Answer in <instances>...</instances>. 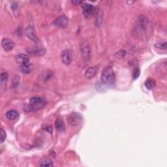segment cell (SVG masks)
Wrapping results in <instances>:
<instances>
[{
    "mask_svg": "<svg viewBox=\"0 0 167 167\" xmlns=\"http://www.w3.org/2000/svg\"><path fill=\"white\" fill-rule=\"evenodd\" d=\"M47 101L41 97H33L30 99V104L24 106V111L30 112L39 110L46 105Z\"/></svg>",
    "mask_w": 167,
    "mask_h": 167,
    "instance_id": "cell-1",
    "label": "cell"
},
{
    "mask_svg": "<svg viewBox=\"0 0 167 167\" xmlns=\"http://www.w3.org/2000/svg\"><path fill=\"white\" fill-rule=\"evenodd\" d=\"M115 73L111 67L104 68L102 72L101 82L104 85L109 87H113L115 84Z\"/></svg>",
    "mask_w": 167,
    "mask_h": 167,
    "instance_id": "cell-2",
    "label": "cell"
},
{
    "mask_svg": "<svg viewBox=\"0 0 167 167\" xmlns=\"http://www.w3.org/2000/svg\"><path fill=\"white\" fill-rule=\"evenodd\" d=\"M82 120V116L80 114L77 112L72 113L67 118L68 122L73 126H78L80 125Z\"/></svg>",
    "mask_w": 167,
    "mask_h": 167,
    "instance_id": "cell-3",
    "label": "cell"
},
{
    "mask_svg": "<svg viewBox=\"0 0 167 167\" xmlns=\"http://www.w3.org/2000/svg\"><path fill=\"white\" fill-rule=\"evenodd\" d=\"M81 55L85 61H87L89 60L91 57V51L89 44L86 42H83L80 46Z\"/></svg>",
    "mask_w": 167,
    "mask_h": 167,
    "instance_id": "cell-4",
    "label": "cell"
},
{
    "mask_svg": "<svg viewBox=\"0 0 167 167\" xmlns=\"http://www.w3.org/2000/svg\"><path fill=\"white\" fill-rule=\"evenodd\" d=\"M84 16L86 18H90L97 12L96 8L93 6L92 5L89 4H84L82 6Z\"/></svg>",
    "mask_w": 167,
    "mask_h": 167,
    "instance_id": "cell-5",
    "label": "cell"
},
{
    "mask_svg": "<svg viewBox=\"0 0 167 167\" xmlns=\"http://www.w3.org/2000/svg\"><path fill=\"white\" fill-rule=\"evenodd\" d=\"M61 61L63 64L69 66L73 61V52L69 49L63 50L61 53Z\"/></svg>",
    "mask_w": 167,
    "mask_h": 167,
    "instance_id": "cell-6",
    "label": "cell"
},
{
    "mask_svg": "<svg viewBox=\"0 0 167 167\" xmlns=\"http://www.w3.org/2000/svg\"><path fill=\"white\" fill-rule=\"evenodd\" d=\"M1 47L4 50L7 52L11 51L15 47V42L10 39L4 38L1 41Z\"/></svg>",
    "mask_w": 167,
    "mask_h": 167,
    "instance_id": "cell-7",
    "label": "cell"
},
{
    "mask_svg": "<svg viewBox=\"0 0 167 167\" xmlns=\"http://www.w3.org/2000/svg\"><path fill=\"white\" fill-rule=\"evenodd\" d=\"M68 23H69V20H68V18L65 15H61L58 17V18L56 19L54 22V24L56 26L62 28L66 27L68 25Z\"/></svg>",
    "mask_w": 167,
    "mask_h": 167,
    "instance_id": "cell-8",
    "label": "cell"
},
{
    "mask_svg": "<svg viewBox=\"0 0 167 167\" xmlns=\"http://www.w3.org/2000/svg\"><path fill=\"white\" fill-rule=\"evenodd\" d=\"M16 61L17 63L20 64L21 66L23 65L29 64L30 61V58L29 56L24 54H18L16 56Z\"/></svg>",
    "mask_w": 167,
    "mask_h": 167,
    "instance_id": "cell-9",
    "label": "cell"
},
{
    "mask_svg": "<svg viewBox=\"0 0 167 167\" xmlns=\"http://www.w3.org/2000/svg\"><path fill=\"white\" fill-rule=\"evenodd\" d=\"M97 73V67H91L87 69L85 72L84 76L87 79H92L94 77Z\"/></svg>",
    "mask_w": 167,
    "mask_h": 167,
    "instance_id": "cell-10",
    "label": "cell"
},
{
    "mask_svg": "<svg viewBox=\"0 0 167 167\" xmlns=\"http://www.w3.org/2000/svg\"><path fill=\"white\" fill-rule=\"evenodd\" d=\"M25 34H26L27 36L29 37L30 39L37 41V37L36 34H35V31L33 25H30L29 27H27V28L25 30Z\"/></svg>",
    "mask_w": 167,
    "mask_h": 167,
    "instance_id": "cell-11",
    "label": "cell"
},
{
    "mask_svg": "<svg viewBox=\"0 0 167 167\" xmlns=\"http://www.w3.org/2000/svg\"><path fill=\"white\" fill-rule=\"evenodd\" d=\"M5 116H6V118L8 119V120H16L19 116V113L18 111H16V110H8V111L6 112Z\"/></svg>",
    "mask_w": 167,
    "mask_h": 167,
    "instance_id": "cell-12",
    "label": "cell"
},
{
    "mask_svg": "<svg viewBox=\"0 0 167 167\" xmlns=\"http://www.w3.org/2000/svg\"><path fill=\"white\" fill-rule=\"evenodd\" d=\"M55 127L56 129L59 132H63L65 131V125L63 120L60 118L56 119L55 121Z\"/></svg>",
    "mask_w": 167,
    "mask_h": 167,
    "instance_id": "cell-13",
    "label": "cell"
},
{
    "mask_svg": "<svg viewBox=\"0 0 167 167\" xmlns=\"http://www.w3.org/2000/svg\"><path fill=\"white\" fill-rule=\"evenodd\" d=\"M20 70L24 74H28V73L32 71V67L30 64L23 65V66H21L20 67Z\"/></svg>",
    "mask_w": 167,
    "mask_h": 167,
    "instance_id": "cell-14",
    "label": "cell"
},
{
    "mask_svg": "<svg viewBox=\"0 0 167 167\" xmlns=\"http://www.w3.org/2000/svg\"><path fill=\"white\" fill-rule=\"evenodd\" d=\"M145 86L147 88H148V89L151 90L152 89H154V87L155 86V81L153 80V79L149 78V79H148V80L146 81Z\"/></svg>",
    "mask_w": 167,
    "mask_h": 167,
    "instance_id": "cell-15",
    "label": "cell"
},
{
    "mask_svg": "<svg viewBox=\"0 0 167 167\" xmlns=\"http://www.w3.org/2000/svg\"><path fill=\"white\" fill-rule=\"evenodd\" d=\"M8 75L7 74V73H2L0 76V82H1V86H4V85L6 84L8 80Z\"/></svg>",
    "mask_w": 167,
    "mask_h": 167,
    "instance_id": "cell-16",
    "label": "cell"
},
{
    "mask_svg": "<svg viewBox=\"0 0 167 167\" xmlns=\"http://www.w3.org/2000/svg\"><path fill=\"white\" fill-rule=\"evenodd\" d=\"M20 76L18 75H15L13 76L12 79L13 88H16V87L18 86V85L20 84Z\"/></svg>",
    "mask_w": 167,
    "mask_h": 167,
    "instance_id": "cell-17",
    "label": "cell"
},
{
    "mask_svg": "<svg viewBox=\"0 0 167 167\" xmlns=\"http://www.w3.org/2000/svg\"><path fill=\"white\" fill-rule=\"evenodd\" d=\"M52 161L49 159H44L41 161L40 163V166H52Z\"/></svg>",
    "mask_w": 167,
    "mask_h": 167,
    "instance_id": "cell-18",
    "label": "cell"
},
{
    "mask_svg": "<svg viewBox=\"0 0 167 167\" xmlns=\"http://www.w3.org/2000/svg\"><path fill=\"white\" fill-rule=\"evenodd\" d=\"M155 47L157 48V49H162V50H165L166 49L167 45H166V42L164 41V42H157L155 44Z\"/></svg>",
    "mask_w": 167,
    "mask_h": 167,
    "instance_id": "cell-19",
    "label": "cell"
},
{
    "mask_svg": "<svg viewBox=\"0 0 167 167\" xmlns=\"http://www.w3.org/2000/svg\"><path fill=\"white\" fill-rule=\"evenodd\" d=\"M140 70L138 67H135L134 70H132V78L134 80L138 78V76H140Z\"/></svg>",
    "mask_w": 167,
    "mask_h": 167,
    "instance_id": "cell-20",
    "label": "cell"
},
{
    "mask_svg": "<svg viewBox=\"0 0 167 167\" xmlns=\"http://www.w3.org/2000/svg\"><path fill=\"white\" fill-rule=\"evenodd\" d=\"M0 132H1V142H4V140L6 138V133H5V131L3 129H0Z\"/></svg>",
    "mask_w": 167,
    "mask_h": 167,
    "instance_id": "cell-21",
    "label": "cell"
},
{
    "mask_svg": "<svg viewBox=\"0 0 167 167\" xmlns=\"http://www.w3.org/2000/svg\"><path fill=\"white\" fill-rule=\"evenodd\" d=\"M126 55V52L123 50H121L117 53V56L119 58H122Z\"/></svg>",
    "mask_w": 167,
    "mask_h": 167,
    "instance_id": "cell-22",
    "label": "cell"
},
{
    "mask_svg": "<svg viewBox=\"0 0 167 167\" xmlns=\"http://www.w3.org/2000/svg\"><path fill=\"white\" fill-rule=\"evenodd\" d=\"M72 3L73 4H75V5H80L81 4H82L83 1H72Z\"/></svg>",
    "mask_w": 167,
    "mask_h": 167,
    "instance_id": "cell-23",
    "label": "cell"
},
{
    "mask_svg": "<svg viewBox=\"0 0 167 167\" xmlns=\"http://www.w3.org/2000/svg\"><path fill=\"white\" fill-rule=\"evenodd\" d=\"M47 130L48 132H50V133H52V127H48L47 128Z\"/></svg>",
    "mask_w": 167,
    "mask_h": 167,
    "instance_id": "cell-24",
    "label": "cell"
},
{
    "mask_svg": "<svg viewBox=\"0 0 167 167\" xmlns=\"http://www.w3.org/2000/svg\"><path fill=\"white\" fill-rule=\"evenodd\" d=\"M127 4H134L135 1H127Z\"/></svg>",
    "mask_w": 167,
    "mask_h": 167,
    "instance_id": "cell-25",
    "label": "cell"
}]
</instances>
